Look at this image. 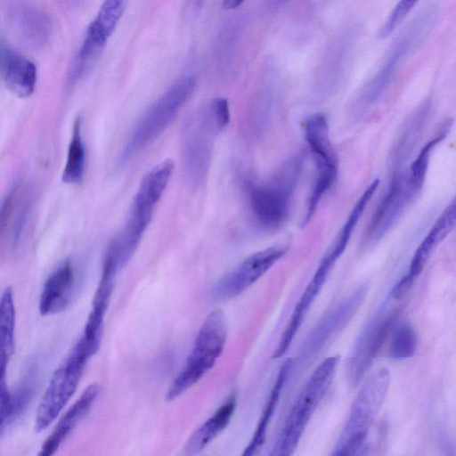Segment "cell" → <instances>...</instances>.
<instances>
[{"mask_svg":"<svg viewBox=\"0 0 456 456\" xmlns=\"http://www.w3.org/2000/svg\"><path fill=\"white\" fill-rule=\"evenodd\" d=\"M226 337L224 314L216 309L203 322L183 367L167 392V400L180 396L213 368L224 351Z\"/></svg>","mask_w":456,"mask_h":456,"instance_id":"1","label":"cell"},{"mask_svg":"<svg viewBox=\"0 0 456 456\" xmlns=\"http://www.w3.org/2000/svg\"><path fill=\"white\" fill-rule=\"evenodd\" d=\"M390 372L387 368L377 369L359 390L334 455H354L362 451L369 429L378 415L387 394Z\"/></svg>","mask_w":456,"mask_h":456,"instance_id":"2","label":"cell"},{"mask_svg":"<svg viewBox=\"0 0 456 456\" xmlns=\"http://www.w3.org/2000/svg\"><path fill=\"white\" fill-rule=\"evenodd\" d=\"M338 361V355L329 356L314 370L289 411L272 455L285 456L295 452L310 419L333 380Z\"/></svg>","mask_w":456,"mask_h":456,"instance_id":"3","label":"cell"},{"mask_svg":"<svg viewBox=\"0 0 456 456\" xmlns=\"http://www.w3.org/2000/svg\"><path fill=\"white\" fill-rule=\"evenodd\" d=\"M97 349L81 337L68 357L54 371L38 404L35 431L41 432L55 420L77 390L89 358Z\"/></svg>","mask_w":456,"mask_h":456,"instance_id":"4","label":"cell"},{"mask_svg":"<svg viewBox=\"0 0 456 456\" xmlns=\"http://www.w3.org/2000/svg\"><path fill=\"white\" fill-rule=\"evenodd\" d=\"M195 85L191 76L180 78L148 109L131 134L121 162L133 158L163 133L191 97Z\"/></svg>","mask_w":456,"mask_h":456,"instance_id":"5","label":"cell"},{"mask_svg":"<svg viewBox=\"0 0 456 456\" xmlns=\"http://www.w3.org/2000/svg\"><path fill=\"white\" fill-rule=\"evenodd\" d=\"M436 7L431 6L428 8L397 38L385 63L366 88L364 97L368 102H373L382 95L400 63L428 33L436 20Z\"/></svg>","mask_w":456,"mask_h":456,"instance_id":"6","label":"cell"},{"mask_svg":"<svg viewBox=\"0 0 456 456\" xmlns=\"http://www.w3.org/2000/svg\"><path fill=\"white\" fill-rule=\"evenodd\" d=\"M322 113L310 116L305 123V137L316 162V177L309 202L317 205L331 187L338 174V159L329 137V126Z\"/></svg>","mask_w":456,"mask_h":456,"instance_id":"7","label":"cell"},{"mask_svg":"<svg viewBox=\"0 0 456 456\" xmlns=\"http://www.w3.org/2000/svg\"><path fill=\"white\" fill-rule=\"evenodd\" d=\"M183 132L187 175L192 182L200 183L208 173L214 138L220 132L205 108L188 119Z\"/></svg>","mask_w":456,"mask_h":456,"instance_id":"8","label":"cell"},{"mask_svg":"<svg viewBox=\"0 0 456 456\" xmlns=\"http://www.w3.org/2000/svg\"><path fill=\"white\" fill-rule=\"evenodd\" d=\"M286 253V248L272 247L256 252L224 276L212 289L219 301L236 297L258 281Z\"/></svg>","mask_w":456,"mask_h":456,"instance_id":"9","label":"cell"},{"mask_svg":"<svg viewBox=\"0 0 456 456\" xmlns=\"http://www.w3.org/2000/svg\"><path fill=\"white\" fill-rule=\"evenodd\" d=\"M396 311L377 314L362 330L346 363V377L351 385H356L370 366L395 324Z\"/></svg>","mask_w":456,"mask_h":456,"instance_id":"10","label":"cell"},{"mask_svg":"<svg viewBox=\"0 0 456 456\" xmlns=\"http://www.w3.org/2000/svg\"><path fill=\"white\" fill-rule=\"evenodd\" d=\"M367 293L361 286L328 312L314 327L301 350L302 360H309L339 332L357 312Z\"/></svg>","mask_w":456,"mask_h":456,"instance_id":"11","label":"cell"},{"mask_svg":"<svg viewBox=\"0 0 456 456\" xmlns=\"http://www.w3.org/2000/svg\"><path fill=\"white\" fill-rule=\"evenodd\" d=\"M291 183L289 178H283L270 184L249 188L250 209L260 224L274 228L285 221L289 208Z\"/></svg>","mask_w":456,"mask_h":456,"instance_id":"12","label":"cell"},{"mask_svg":"<svg viewBox=\"0 0 456 456\" xmlns=\"http://www.w3.org/2000/svg\"><path fill=\"white\" fill-rule=\"evenodd\" d=\"M415 195L408 184L407 176L396 175L372 217L369 228L370 237L379 239L383 236Z\"/></svg>","mask_w":456,"mask_h":456,"instance_id":"13","label":"cell"},{"mask_svg":"<svg viewBox=\"0 0 456 456\" xmlns=\"http://www.w3.org/2000/svg\"><path fill=\"white\" fill-rule=\"evenodd\" d=\"M335 263L336 261L327 253L322 257L314 275L297 302L289 322L281 335L279 345L273 354L274 358L282 356L289 349L296 333L303 322L306 312L318 296Z\"/></svg>","mask_w":456,"mask_h":456,"instance_id":"14","label":"cell"},{"mask_svg":"<svg viewBox=\"0 0 456 456\" xmlns=\"http://www.w3.org/2000/svg\"><path fill=\"white\" fill-rule=\"evenodd\" d=\"M76 285L73 265L66 261L45 280L39 297L38 308L42 315L55 314L69 304Z\"/></svg>","mask_w":456,"mask_h":456,"instance_id":"15","label":"cell"},{"mask_svg":"<svg viewBox=\"0 0 456 456\" xmlns=\"http://www.w3.org/2000/svg\"><path fill=\"white\" fill-rule=\"evenodd\" d=\"M100 393L96 383L88 386L79 398L69 407L59 420L52 434L43 444L39 455L51 456L56 452L77 425L90 411Z\"/></svg>","mask_w":456,"mask_h":456,"instance_id":"16","label":"cell"},{"mask_svg":"<svg viewBox=\"0 0 456 456\" xmlns=\"http://www.w3.org/2000/svg\"><path fill=\"white\" fill-rule=\"evenodd\" d=\"M15 305L12 289L8 287L0 299V406L11 401L6 385L8 363L14 352Z\"/></svg>","mask_w":456,"mask_h":456,"instance_id":"17","label":"cell"},{"mask_svg":"<svg viewBox=\"0 0 456 456\" xmlns=\"http://www.w3.org/2000/svg\"><path fill=\"white\" fill-rule=\"evenodd\" d=\"M456 219L455 201L452 200L436 219L428 234L417 248L408 272V275L416 279L422 272L429 256L435 248L454 227Z\"/></svg>","mask_w":456,"mask_h":456,"instance_id":"18","label":"cell"},{"mask_svg":"<svg viewBox=\"0 0 456 456\" xmlns=\"http://www.w3.org/2000/svg\"><path fill=\"white\" fill-rule=\"evenodd\" d=\"M4 79L7 88L18 97H28L35 90L37 67L14 50H6L4 61Z\"/></svg>","mask_w":456,"mask_h":456,"instance_id":"19","label":"cell"},{"mask_svg":"<svg viewBox=\"0 0 456 456\" xmlns=\"http://www.w3.org/2000/svg\"><path fill=\"white\" fill-rule=\"evenodd\" d=\"M235 408L236 397L232 395L191 434L184 446V454L194 455L204 450L228 426Z\"/></svg>","mask_w":456,"mask_h":456,"instance_id":"20","label":"cell"},{"mask_svg":"<svg viewBox=\"0 0 456 456\" xmlns=\"http://www.w3.org/2000/svg\"><path fill=\"white\" fill-rule=\"evenodd\" d=\"M21 202V185L16 183L0 203V242L5 240L8 233L12 236V243L19 240L26 213Z\"/></svg>","mask_w":456,"mask_h":456,"instance_id":"21","label":"cell"},{"mask_svg":"<svg viewBox=\"0 0 456 456\" xmlns=\"http://www.w3.org/2000/svg\"><path fill=\"white\" fill-rule=\"evenodd\" d=\"M292 363L293 360L289 358L281 365L277 375L276 380L273 384L271 394L269 395L268 401L262 412V416L259 419L258 425L252 436V439L250 440L248 446L245 448L242 453L243 455L249 456L256 454L264 444L269 423L275 411L280 395L281 393V389L289 374V371L291 370Z\"/></svg>","mask_w":456,"mask_h":456,"instance_id":"22","label":"cell"},{"mask_svg":"<svg viewBox=\"0 0 456 456\" xmlns=\"http://www.w3.org/2000/svg\"><path fill=\"white\" fill-rule=\"evenodd\" d=\"M107 41L87 29L85 39L77 51L71 64L69 80L76 83L90 71L100 54L102 53Z\"/></svg>","mask_w":456,"mask_h":456,"instance_id":"23","label":"cell"},{"mask_svg":"<svg viewBox=\"0 0 456 456\" xmlns=\"http://www.w3.org/2000/svg\"><path fill=\"white\" fill-rule=\"evenodd\" d=\"M379 185V180H374L363 191L361 195L355 205L354 206L350 215L348 216L345 224L341 228L338 235L336 238V240L331 248V249L328 252L333 258L336 260L343 254L345 251L347 243L352 236V233L361 218L362 214L363 213L365 208L367 207L369 201L374 195L376 190Z\"/></svg>","mask_w":456,"mask_h":456,"instance_id":"24","label":"cell"},{"mask_svg":"<svg viewBox=\"0 0 456 456\" xmlns=\"http://www.w3.org/2000/svg\"><path fill=\"white\" fill-rule=\"evenodd\" d=\"M85 162L86 151L81 135V121L77 118L73 126L67 160L62 172V181L66 183H78L83 177Z\"/></svg>","mask_w":456,"mask_h":456,"instance_id":"25","label":"cell"},{"mask_svg":"<svg viewBox=\"0 0 456 456\" xmlns=\"http://www.w3.org/2000/svg\"><path fill=\"white\" fill-rule=\"evenodd\" d=\"M128 0H103L95 19L88 29L107 40L114 32Z\"/></svg>","mask_w":456,"mask_h":456,"instance_id":"26","label":"cell"},{"mask_svg":"<svg viewBox=\"0 0 456 456\" xmlns=\"http://www.w3.org/2000/svg\"><path fill=\"white\" fill-rule=\"evenodd\" d=\"M21 30L24 37L35 45H43L49 31V23L46 18L34 10L25 11L20 15Z\"/></svg>","mask_w":456,"mask_h":456,"instance_id":"27","label":"cell"},{"mask_svg":"<svg viewBox=\"0 0 456 456\" xmlns=\"http://www.w3.org/2000/svg\"><path fill=\"white\" fill-rule=\"evenodd\" d=\"M444 137L442 134L427 142L411 166L407 181L411 191L417 195L425 181L429 157L433 148Z\"/></svg>","mask_w":456,"mask_h":456,"instance_id":"28","label":"cell"},{"mask_svg":"<svg viewBox=\"0 0 456 456\" xmlns=\"http://www.w3.org/2000/svg\"><path fill=\"white\" fill-rule=\"evenodd\" d=\"M417 347V336L408 322L402 323L395 330L390 348L389 355L393 359L402 360L411 357Z\"/></svg>","mask_w":456,"mask_h":456,"instance_id":"29","label":"cell"},{"mask_svg":"<svg viewBox=\"0 0 456 456\" xmlns=\"http://www.w3.org/2000/svg\"><path fill=\"white\" fill-rule=\"evenodd\" d=\"M419 0H399L384 22L379 36L387 37L402 23Z\"/></svg>","mask_w":456,"mask_h":456,"instance_id":"30","label":"cell"},{"mask_svg":"<svg viewBox=\"0 0 456 456\" xmlns=\"http://www.w3.org/2000/svg\"><path fill=\"white\" fill-rule=\"evenodd\" d=\"M205 108L219 131L222 132L230 121L228 101L224 98H216Z\"/></svg>","mask_w":456,"mask_h":456,"instance_id":"31","label":"cell"},{"mask_svg":"<svg viewBox=\"0 0 456 456\" xmlns=\"http://www.w3.org/2000/svg\"><path fill=\"white\" fill-rule=\"evenodd\" d=\"M414 279L405 274L402 279L395 285L392 289L391 295L395 299H401L410 290L413 284Z\"/></svg>","mask_w":456,"mask_h":456,"instance_id":"32","label":"cell"},{"mask_svg":"<svg viewBox=\"0 0 456 456\" xmlns=\"http://www.w3.org/2000/svg\"><path fill=\"white\" fill-rule=\"evenodd\" d=\"M244 0H223V7L226 10L236 9Z\"/></svg>","mask_w":456,"mask_h":456,"instance_id":"33","label":"cell"},{"mask_svg":"<svg viewBox=\"0 0 456 456\" xmlns=\"http://www.w3.org/2000/svg\"><path fill=\"white\" fill-rule=\"evenodd\" d=\"M289 0H272L273 4H281Z\"/></svg>","mask_w":456,"mask_h":456,"instance_id":"34","label":"cell"}]
</instances>
